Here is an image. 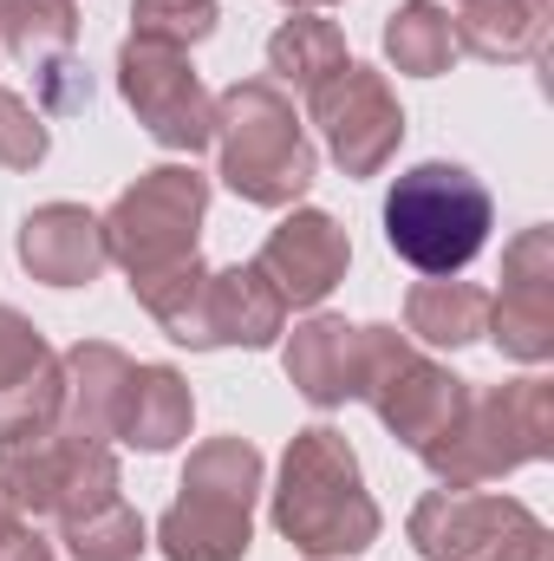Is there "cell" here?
Returning <instances> with one entry per match:
<instances>
[{
    "label": "cell",
    "mask_w": 554,
    "mask_h": 561,
    "mask_svg": "<svg viewBox=\"0 0 554 561\" xmlns=\"http://www.w3.org/2000/svg\"><path fill=\"white\" fill-rule=\"evenodd\" d=\"M131 20H138V33L131 39H150V46H196V39H209L216 33V0H131Z\"/></svg>",
    "instance_id": "cb8c5ba5"
},
{
    "label": "cell",
    "mask_w": 554,
    "mask_h": 561,
    "mask_svg": "<svg viewBox=\"0 0 554 561\" xmlns=\"http://www.w3.org/2000/svg\"><path fill=\"white\" fill-rule=\"evenodd\" d=\"M359 399H372V412L385 431H399L417 457L457 424L470 386L450 379L443 366H430L417 346H405L399 327H359Z\"/></svg>",
    "instance_id": "52a82bcc"
},
{
    "label": "cell",
    "mask_w": 554,
    "mask_h": 561,
    "mask_svg": "<svg viewBox=\"0 0 554 561\" xmlns=\"http://www.w3.org/2000/svg\"><path fill=\"white\" fill-rule=\"evenodd\" d=\"M385 242L417 275H457L489 242V190L463 163H417L385 196Z\"/></svg>",
    "instance_id": "277c9868"
},
{
    "label": "cell",
    "mask_w": 554,
    "mask_h": 561,
    "mask_svg": "<svg viewBox=\"0 0 554 561\" xmlns=\"http://www.w3.org/2000/svg\"><path fill=\"white\" fill-rule=\"evenodd\" d=\"M339 66H353L346 59V33L333 20H320V13H293L275 39H268V72L287 79L293 92H320Z\"/></svg>",
    "instance_id": "d6986e66"
},
{
    "label": "cell",
    "mask_w": 554,
    "mask_h": 561,
    "mask_svg": "<svg viewBox=\"0 0 554 561\" xmlns=\"http://www.w3.org/2000/svg\"><path fill=\"white\" fill-rule=\"evenodd\" d=\"M20 523H26V516H20V510H13V496H7V490H0V536H13V529H20Z\"/></svg>",
    "instance_id": "83f0119b"
},
{
    "label": "cell",
    "mask_w": 554,
    "mask_h": 561,
    "mask_svg": "<svg viewBox=\"0 0 554 561\" xmlns=\"http://www.w3.org/2000/svg\"><path fill=\"white\" fill-rule=\"evenodd\" d=\"M118 92H125V105L138 112V125L163 150H189L196 157L203 144H216V99L203 92L189 53L150 46V39H125V53H118Z\"/></svg>",
    "instance_id": "9c48e42d"
},
{
    "label": "cell",
    "mask_w": 554,
    "mask_h": 561,
    "mask_svg": "<svg viewBox=\"0 0 554 561\" xmlns=\"http://www.w3.org/2000/svg\"><path fill=\"white\" fill-rule=\"evenodd\" d=\"M20 262L26 275L46 287H85L112 255H105V229L92 209L79 203H46L20 222Z\"/></svg>",
    "instance_id": "4fadbf2b"
},
{
    "label": "cell",
    "mask_w": 554,
    "mask_h": 561,
    "mask_svg": "<svg viewBox=\"0 0 554 561\" xmlns=\"http://www.w3.org/2000/svg\"><path fill=\"white\" fill-rule=\"evenodd\" d=\"M0 33L13 46V59L33 66V79L59 59H72V39H79V13L72 0H0Z\"/></svg>",
    "instance_id": "44dd1931"
},
{
    "label": "cell",
    "mask_w": 554,
    "mask_h": 561,
    "mask_svg": "<svg viewBox=\"0 0 554 561\" xmlns=\"http://www.w3.org/2000/svg\"><path fill=\"white\" fill-rule=\"evenodd\" d=\"M503 294L489 300V320H496V340L516 353V359H549L554 353V242L549 229H529L509 262H503Z\"/></svg>",
    "instance_id": "7c38bea8"
},
{
    "label": "cell",
    "mask_w": 554,
    "mask_h": 561,
    "mask_svg": "<svg viewBox=\"0 0 554 561\" xmlns=\"http://www.w3.org/2000/svg\"><path fill=\"white\" fill-rule=\"evenodd\" d=\"M39 157H46V125H39V112H33L20 92L0 85V163H7V170H33Z\"/></svg>",
    "instance_id": "d4e9b609"
},
{
    "label": "cell",
    "mask_w": 554,
    "mask_h": 561,
    "mask_svg": "<svg viewBox=\"0 0 554 561\" xmlns=\"http://www.w3.org/2000/svg\"><path fill=\"white\" fill-rule=\"evenodd\" d=\"M287 7H333V0H287Z\"/></svg>",
    "instance_id": "f1b7e54d"
},
{
    "label": "cell",
    "mask_w": 554,
    "mask_h": 561,
    "mask_svg": "<svg viewBox=\"0 0 554 561\" xmlns=\"http://www.w3.org/2000/svg\"><path fill=\"white\" fill-rule=\"evenodd\" d=\"M216 144H222V183L242 203L287 209L313 183V144L275 79H249L216 99Z\"/></svg>",
    "instance_id": "3957f363"
},
{
    "label": "cell",
    "mask_w": 554,
    "mask_h": 561,
    "mask_svg": "<svg viewBox=\"0 0 554 561\" xmlns=\"http://www.w3.org/2000/svg\"><path fill=\"white\" fill-rule=\"evenodd\" d=\"M554 437V392L542 379H522V386H489V392H470L457 424L424 450V463L450 483V490H476L529 457H549Z\"/></svg>",
    "instance_id": "5b68a950"
},
{
    "label": "cell",
    "mask_w": 554,
    "mask_h": 561,
    "mask_svg": "<svg viewBox=\"0 0 554 561\" xmlns=\"http://www.w3.org/2000/svg\"><path fill=\"white\" fill-rule=\"evenodd\" d=\"M346 262H353V242L333 216L320 209H293L275 236L262 242V275L275 280V294L287 307H320L339 280H346Z\"/></svg>",
    "instance_id": "8fae6325"
},
{
    "label": "cell",
    "mask_w": 554,
    "mask_h": 561,
    "mask_svg": "<svg viewBox=\"0 0 554 561\" xmlns=\"http://www.w3.org/2000/svg\"><path fill=\"white\" fill-rule=\"evenodd\" d=\"M412 542L430 561H549V529L489 490H430L412 510Z\"/></svg>",
    "instance_id": "ba28073f"
},
{
    "label": "cell",
    "mask_w": 554,
    "mask_h": 561,
    "mask_svg": "<svg viewBox=\"0 0 554 561\" xmlns=\"http://www.w3.org/2000/svg\"><path fill=\"white\" fill-rule=\"evenodd\" d=\"M59 399H66V373H59V359H46V366H33L26 379L0 386V444L53 431V424H59Z\"/></svg>",
    "instance_id": "603a6c76"
},
{
    "label": "cell",
    "mask_w": 554,
    "mask_h": 561,
    "mask_svg": "<svg viewBox=\"0 0 554 561\" xmlns=\"http://www.w3.org/2000/svg\"><path fill=\"white\" fill-rule=\"evenodd\" d=\"M275 529L313 561L359 556L379 542V503L359 483V457L333 424H313L287 444L275 490Z\"/></svg>",
    "instance_id": "6da1fadb"
},
{
    "label": "cell",
    "mask_w": 554,
    "mask_h": 561,
    "mask_svg": "<svg viewBox=\"0 0 554 561\" xmlns=\"http://www.w3.org/2000/svg\"><path fill=\"white\" fill-rule=\"evenodd\" d=\"M59 529H66V542H72L79 561H138L143 556V523H138V510L125 503L118 483L92 490L85 503H72L59 516Z\"/></svg>",
    "instance_id": "ac0fdd59"
},
{
    "label": "cell",
    "mask_w": 554,
    "mask_h": 561,
    "mask_svg": "<svg viewBox=\"0 0 554 561\" xmlns=\"http://www.w3.org/2000/svg\"><path fill=\"white\" fill-rule=\"evenodd\" d=\"M457 26V53L476 59H535L549 39V0H470Z\"/></svg>",
    "instance_id": "e0dca14e"
},
{
    "label": "cell",
    "mask_w": 554,
    "mask_h": 561,
    "mask_svg": "<svg viewBox=\"0 0 554 561\" xmlns=\"http://www.w3.org/2000/svg\"><path fill=\"white\" fill-rule=\"evenodd\" d=\"M287 379L320 412L359 399V327H346L333 313H313L307 327H293V340H287Z\"/></svg>",
    "instance_id": "9a60e30c"
},
{
    "label": "cell",
    "mask_w": 554,
    "mask_h": 561,
    "mask_svg": "<svg viewBox=\"0 0 554 561\" xmlns=\"http://www.w3.org/2000/svg\"><path fill=\"white\" fill-rule=\"evenodd\" d=\"M417 340L430 346H470L483 327H489V294L470 287V280H450V275H430L412 287V307H405Z\"/></svg>",
    "instance_id": "ffe728a7"
},
{
    "label": "cell",
    "mask_w": 554,
    "mask_h": 561,
    "mask_svg": "<svg viewBox=\"0 0 554 561\" xmlns=\"http://www.w3.org/2000/svg\"><path fill=\"white\" fill-rule=\"evenodd\" d=\"M280 327H287V300L255 262L203 280V333H209V346H268Z\"/></svg>",
    "instance_id": "5bb4252c"
},
{
    "label": "cell",
    "mask_w": 554,
    "mask_h": 561,
    "mask_svg": "<svg viewBox=\"0 0 554 561\" xmlns=\"http://www.w3.org/2000/svg\"><path fill=\"white\" fill-rule=\"evenodd\" d=\"M53 353H46V340L33 333V320H20L13 307H0V386H13V379H26L33 366H46Z\"/></svg>",
    "instance_id": "484cf974"
},
{
    "label": "cell",
    "mask_w": 554,
    "mask_h": 561,
    "mask_svg": "<svg viewBox=\"0 0 554 561\" xmlns=\"http://www.w3.org/2000/svg\"><path fill=\"white\" fill-rule=\"evenodd\" d=\"M0 561H53V542H39V536L20 523L13 536H0Z\"/></svg>",
    "instance_id": "4316f807"
},
{
    "label": "cell",
    "mask_w": 554,
    "mask_h": 561,
    "mask_svg": "<svg viewBox=\"0 0 554 561\" xmlns=\"http://www.w3.org/2000/svg\"><path fill=\"white\" fill-rule=\"evenodd\" d=\"M385 53H392L399 72L437 79V72H450V59H457V26H450V13H437L430 0H405V7L385 20Z\"/></svg>",
    "instance_id": "7402d4cb"
},
{
    "label": "cell",
    "mask_w": 554,
    "mask_h": 561,
    "mask_svg": "<svg viewBox=\"0 0 554 561\" xmlns=\"http://www.w3.org/2000/svg\"><path fill=\"white\" fill-rule=\"evenodd\" d=\"M313 99V118L326 131V150L339 157L346 176H379L392 163V150L405 138V112L392 99V85L372 66H339Z\"/></svg>",
    "instance_id": "30bf717a"
},
{
    "label": "cell",
    "mask_w": 554,
    "mask_h": 561,
    "mask_svg": "<svg viewBox=\"0 0 554 561\" xmlns=\"http://www.w3.org/2000/svg\"><path fill=\"white\" fill-rule=\"evenodd\" d=\"M189 419H196V399L170 366H131L112 405V437L138 450H170L176 437H189Z\"/></svg>",
    "instance_id": "2e32d148"
},
{
    "label": "cell",
    "mask_w": 554,
    "mask_h": 561,
    "mask_svg": "<svg viewBox=\"0 0 554 561\" xmlns=\"http://www.w3.org/2000/svg\"><path fill=\"white\" fill-rule=\"evenodd\" d=\"M255 490L262 450L242 437H209L183 470V496L157 523L163 561H242L255 536Z\"/></svg>",
    "instance_id": "7a4b0ae2"
},
{
    "label": "cell",
    "mask_w": 554,
    "mask_h": 561,
    "mask_svg": "<svg viewBox=\"0 0 554 561\" xmlns=\"http://www.w3.org/2000/svg\"><path fill=\"white\" fill-rule=\"evenodd\" d=\"M203 209H209V176L189 163L150 170L112 203V216L99 229H105V255L131 275V294L196 262Z\"/></svg>",
    "instance_id": "8992f818"
}]
</instances>
